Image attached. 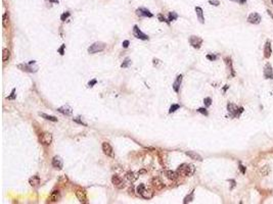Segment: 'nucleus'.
I'll use <instances>...</instances> for the list:
<instances>
[{"instance_id": "1", "label": "nucleus", "mask_w": 273, "mask_h": 204, "mask_svg": "<svg viewBox=\"0 0 273 204\" xmlns=\"http://www.w3.org/2000/svg\"><path fill=\"white\" fill-rule=\"evenodd\" d=\"M177 173L179 174V176H184V177H190L195 174V167L192 164L188 163H182L179 165V167L177 168Z\"/></svg>"}, {"instance_id": "2", "label": "nucleus", "mask_w": 273, "mask_h": 204, "mask_svg": "<svg viewBox=\"0 0 273 204\" xmlns=\"http://www.w3.org/2000/svg\"><path fill=\"white\" fill-rule=\"evenodd\" d=\"M227 111H228V115L231 119L240 117V115L244 112V107H238V106L235 105L234 103L229 102V103L227 104Z\"/></svg>"}, {"instance_id": "3", "label": "nucleus", "mask_w": 273, "mask_h": 204, "mask_svg": "<svg viewBox=\"0 0 273 204\" xmlns=\"http://www.w3.org/2000/svg\"><path fill=\"white\" fill-rule=\"evenodd\" d=\"M137 192H138V194L141 197L146 200L152 199L154 197V195H155V192L150 190V189H146L144 184H139V186L137 187Z\"/></svg>"}, {"instance_id": "4", "label": "nucleus", "mask_w": 273, "mask_h": 204, "mask_svg": "<svg viewBox=\"0 0 273 204\" xmlns=\"http://www.w3.org/2000/svg\"><path fill=\"white\" fill-rule=\"evenodd\" d=\"M104 48H105V44L103 42H95L88 47V53L95 54V53H97V52L103 51Z\"/></svg>"}, {"instance_id": "5", "label": "nucleus", "mask_w": 273, "mask_h": 204, "mask_svg": "<svg viewBox=\"0 0 273 204\" xmlns=\"http://www.w3.org/2000/svg\"><path fill=\"white\" fill-rule=\"evenodd\" d=\"M76 196L78 198V200L81 202V203H86L87 202V193H86L85 189L83 188H76Z\"/></svg>"}, {"instance_id": "6", "label": "nucleus", "mask_w": 273, "mask_h": 204, "mask_svg": "<svg viewBox=\"0 0 273 204\" xmlns=\"http://www.w3.org/2000/svg\"><path fill=\"white\" fill-rule=\"evenodd\" d=\"M39 141L43 145H50L52 142V135L50 133H41L39 136Z\"/></svg>"}, {"instance_id": "7", "label": "nucleus", "mask_w": 273, "mask_h": 204, "mask_svg": "<svg viewBox=\"0 0 273 204\" xmlns=\"http://www.w3.org/2000/svg\"><path fill=\"white\" fill-rule=\"evenodd\" d=\"M133 35H134L136 38L140 39V40H143V41H146L148 40V36L146 35V34H144L143 32L141 31L140 29L138 28V26L135 25L134 27H133Z\"/></svg>"}, {"instance_id": "8", "label": "nucleus", "mask_w": 273, "mask_h": 204, "mask_svg": "<svg viewBox=\"0 0 273 204\" xmlns=\"http://www.w3.org/2000/svg\"><path fill=\"white\" fill-rule=\"evenodd\" d=\"M32 65H33V64H30L29 62H28V63H20V64H18V67L20 68V70H24V72H27V73H36L37 70H38V66L33 67Z\"/></svg>"}, {"instance_id": "9", "label": "nucleus", "mask_w": 273, "mask_h": 204, "mask_svg": "<svg viewBox=\"0 0 273 204\" xmlns=\"http://www.w3.org/2000/svg\"><path fill=\"white\" fill-rule=\"evenodd\" d=\"M189 43H190V45L193 48L199 49L201 44H203V39L197 36H190V38H189Z\"/></svg>"}, {"instance_id": "10", "label": "nucleus", "mask_w": 273, "mask_h": 204, "mask_svg": "<svg viewBox=\"0 0 273 204\" xmlns=\"http://www.w3.org/2000/svg\"><path fill=\"white\" fill-rule=\"evenodd\" d=\"M101 147H102L103 153H104L106 156L114 157V149H113V147L111 146L110 143H108V142H103Z\"/></svg>"}, {"instance_id": "11", "label": "nucleus", "mask_w": 273, "mask_h": 204, "mask_svg": "<svg viewBox=\"0 0 273 204\" xmlns=\"http://www.w3.org/2000/svg\"><path fill=\"white\" fill-rule=\"evenodd\" d=\"M136 14L140 18H152L154 14L150 12L148 9L144 8V7H139L136 9Z\"/></svg>"}, {"instance_id": "12", "label": "nucleus", "mask_w": 273, "mask_h": 204, "mask_svg": "<svg viewBox=\"0 0 273 204\" xmlns=\"http://www.w3.org/2000/svg\"><path fill=\"white\" fill-rule=\"evenodd\" d=\"M248 22L253 25H258L261 22V16L257 12H252L250 16H248Z\"/></svg>"}, {"instance_id": "13", "label": "nucleus", "mask_w": 273, "mask_h": 204, "mask_svg": "<svg viewBox=\"0 0 273 204\" xmlns=\"http://www.w3.org/2000/svg\"><path fill=\"white\" fill-rule=\"evenodd\" d=\"M59 198H61V192L58 190H53L51 192V194L49 195V197H48V201L49 203H55V202H57L58 200H59Z\"/></svg>"}, {"instance_id": "14", "label": "nucleus", "mask_w": 273, "mask_h": 204, "mask_svg": "<svg viewBox=\"0 0 273 204\" xmlns=\"http://www.w3.org/2000/svg\"><path fill=\"white\" fill-rule=\"evenodd\" d=\"M51 163H52V166H53L54 168H56V169H61L63 166V161L61 156H54L53 158H52Z\"/></svg>"}, {"instance_id": "15", "label": "nucleus", "mask_w": 273, "mask_h": 204, "mask_svg": "<svg viewBox=\"0 0 273 204\" xmlns=\"http://www.w3.org/2000/svg\"><path fill=\"white\" fill-rule=\"evenodd\" d=\"M264 77H265V79H269V80L272 79L273 80V68H272V65H271L270 63H266V65H265Z\"/></svg>"}, {"instance_id": "16", "label": "nucleus", "mask_w": 273, "mask_h": 204, "mask_svg": "<svg viewBox=\"0 0 273 204\" xmlns=\"http://www.w3.org/2000/svg\"><path fill=\"white\" fill-rule=\"evenodd\" d=\"M112 183H113V185H114L115 187H117V188H119V189H121V188H123V187H124V182L122 181V179L119 177L118 175L113 176Z\"/></svg>"}, {"instance_id": "17", "label": "nucleus", "mask_w": 273, "mask_h": 204, "mask_svg": "<svg viewBox=\"0 0 273 204\" xmlns=\"http://www.w3.org/2000/svg\"><path fill=\"white\" fill-rule=\"evenodd\" d=\"M152 187L156 189V190H162V189L165 187L164 183L162 182L159 178H152Z\"/></svg>"}, {"instance_id": "18", "label": "nucleus", "mask_w": 273, "mask_h": 204, "mask_svg": "<svg viewBox=\"0 0 273 204\" xmlns=\"http://www.w3.org/2000/svg\"><path fill=\"white\" fill-rule=\"evenodd\" d=\"M181 83H182V75H179V76H177L176 80H175V82L173 83V85H172L173 90H174L176 93L179 92L180 85H181Z\"/></svg>"}, {"instance_id": "19", "label": "nucleus", "mask_w": 273, "mask_h": 204, "mask_svg": "<svg viewBox=\"0 0 273 204\" xmlns=\"http://www.w3.org/2000/svg\"><path fill=\"white\" fill-rule=\"evenodd\" d=\"M29 183L33 188H38V187L40 186V178H39V176L35 175L32 178H30Z\"/></svg>"}, {"instance_id": "20", "label": "nucleus", "mask_w": 273, "mask_h": 204, "mask_svg": "<svg viewBox=\"0 0 273 204\" xmlns=\"http://www.w3.org/2000/svg\"><path fill=\"white\" fill-rule=\"evenodd\" d=\"M57 111L61 112V113H63V115H72V113H73L72 107H70L69 105H63V106H61V107H58Z\"/></svg>"}, {"instance_id": "21", "label": "nucleus", "mask_w": 273, "mask_h": 204, "mask_svg": "<svg viewBox=\"0 0 273 204\" xmlns=\"http://www.w3.org/2000/svg\"><path fill=\"white\" fill-rule=\"evenodd\" d=\"M185 154L187 155L188 157H190L191 159L193 160H197V161H203V157L199 154V153L195 152V151H186Z\"/></svg>"}, {"instance_id": "22", "label": "nucleus", "mask_w": 273, "mask_h": 204, "mask_svg": "<svg viewBox=\"0 0 273 204\" xmlns=\"http://www.w3.org/2000/svg\"><path fill=\"white\" fill-rule=\"evenodd\" d=\"M271 54H272L271 44L269 41H267V42L265 43V46H264V57L265 58H269V57L271 56Z\"/></svg>"}, {"instance_id": "23", "label": "nucleus", "mask_w": 273, "mask_h": 204, "mask_svg": "<svg viewBox=\"0 0 273 204\" xmlns=\"http://www.w3.org/2000/svg\"><path fill=\"white\" fill-rule=\"evenodd\" d=\"M195 12H197V16L199 18V22L201 24H205V18H204V11H203V8L199 6L195 7Z\"/></svg>"}, {"instance_id": "24", "label": "nucleus", "mask_w": 273, "mask_h": 204, "mask_svg": "<svg viewBox=\"0 0 273 204\" xmlns=\"http://www.w3.org/2000/svg\"><path fill=\"white\" fill-rule=\"evenodd\" d=\"M165 176L168 178L169 180H172V181H174V180H176L177 178H178L179 174L177 173V171H165Z\"/></svg>"}, {"instance_id": "25", "label": "nucleus", "mask_w": 273, "mask_h": 204, "mask_svg": "<svg viewBox=\"0 0 273 204\" xmlns=\"http://www.w3.org/2000/svg\"><path fill=\"white\" fill-rule=\"evenodd\" d=\"M2 25L4 28H8L9 26V16H8V12H4L2 16Z\"/></svg>"}, {"instance_id": "26", "label": "nucleus", "mask_w": 273, "mask_h": 204, "mask_svg": "<svg viewBox=\"0 0 273 204\" xmlns=\"http://www.w3.org/2000/svg\"><path fill=\"white\" fill-rule=\"evenodd\" d=\"M39 115H40V117H42L43 119H47V121H53V123H56V121H58L57 117H53V115H45V113H41V112H39Z\"/></svg>"}, {"instance_id": "27", "label": "nucleus", "mask_w": 273, "mask_h": 204, "mask_svg": "<svg viewBox=\"0 0 273 204\" xmlns=\"http://www.w3.org/2000/svg\"><path fill=\"white\" fill-rule=\"evenodd\" d=\"M225 60H226L227 66L229 67V70L231 72V77H234L235 73H234V70H233V66H232V60H231L230 57H226V58H225Z\"/></svg>"}, {"instance_id": "28", "label": "nucleus", "mask_w": 273, "mask_h": 204, "mask_svg": "<svg viewBox=\"0 0 273 204\" xmlns=\"http://www.w3.org/2000/svg\"><path fill=\"white\" fill-rule=\"evenodd\" d=\"M9 56H10V51H9L7 48H3L2 50V60L4 62H6L9 59Z\"/></svg>"}, {"instance_id": "29", "label": "nucleus", "mask_w": 273, "mask_h": 204, "mask_svg": "<svg viewBox=\"0 0 273 204\" xmlns=\"http://www.w3.org/2000/svg\"><path fill=\"white\" fill-rule=\"evenodd\" d=\"M193 195H195V191H191L190 193L188 194V195L186 196L185 198H184L183 203H184V204H187V203H189V202L192 201V200H193Z\"/></svg>"}, {"instance_id": "30", "label": "nucleus", "mask_w": 273, "mask_h": 204, "mask_svg": "<svg viewBox=\"0 0 273 204\" xmlns=\"http://www.w3.org/2000/svg\"><path fill=\"white\" fill-rule=\"evenodd\" d=\"M177 18H178V14L175 12V11H171V12H169V16H168V20L169 22H173V20H176Z\"/></svg>"}, {"instance_id": "31", "label": "nucleus", "mask_w": 273, "mask_h": 204, "mask_svg": "<svg viewBox=\"0 0 273 204\" xmlns=\"http://www.w3.org/2000/svg\"><path fill=\"white\" fill-rule=\"evenodd\" d=\"M180 107H181V105H179V104H172L170 106V108H169V113H173V112L179 109Z\"/></svg>"}, {"instance_id": "32", "label": "nucleus", "mask_w": 273, "mask_h": 204, "mask_svg": "<svg viewBox=\"0 0 273 204\" xmlns=\"http://www.w3.org/2000/svg\"><path fill=\"white\" fill-rule=\"evenodd\" d=\"M127 179L129 180L130 182H134L135 180L137 179V176L134 177V173L133 171H129V173H127Z\"/></svg>"}, {"instance_id": "33", "label": "nucleus", "mask_w": 273, "mask_h": 204, "mask_svg": "<svg viewBox=\"0 0 273 204\" xmlns=\"http://www.w3.org/2000/svg\"><path fill=\"white\" fill-rule=\"evenodd\" d=\"M16 88H14V89L11 90L10 95H9V96H7V97H6V99H8V100H14V99L16 98Z\"/></svg>"}, {"instance_id": "34", "label": "nucleus", "mask_w": 273, "mask_h": 204, "mask_svg": "<svg viewBox=\"0 0 273 204\" xmlns=\"http://www.w3.org/2000/svg\"><path fill=\"white\" fill-rule=\"evenodd\" d=\"M130 63H131V60H130V58H129V57H126L125 60H124L123 63L121 64V67H122V68H127V67L130 65Z\"/></svg>"}, {"instance_id": "35", "label": "nucleus", "mask_w": 273, "mask_h": 204, "mask_svg": "<svg viewBox=\"0 0 273 204\" xmlns=\"http://www.w3.org/2000/svg\"><path fill=\"white\" fill-rule=\"evenodd\" d=\"M269 171H270V168H269L268 165H265L261 168V175L262 176H267L269 174Z\"/></svg>"}, {"instance_id": "36", "label": "nucleus", "mask_w": 273, "mask_h": 204, "mask_svg": "<svg viewBox=\"0 0 273 204\" xmlns=\"http://www.w3.org/2000/svg\"><path fill=\"white\" fill-rule=\"evenodd\" d=\"M204 104L206 107H210V106L212 105V98H211V97H206V98L204 99Z\"/></svg>"}, {"instance_id": "37", "label": "nucleus", "mask_w": 273, "mask_h": 204, "mask_svg": "<svg viewBox=\"0 0 273 204\" xmlns=\"http://www.w3.org/2000/svg\"><path fill=\"white\" fill-rule=\"evenodd\" d=\"M70 16H71V12H69V11H66V12H63V14L61 16V22H66V20L69 18Z\"/></svg>"}, {"instance_id": "38", "label": "nucleus", "mask_w": 273, "mask_h": 204, "mask_svg": "<svg viewBox=\"0 0 273 204\" xmlns=\"http://www.w3.org/2000/svg\"><path fill=\"white\" fill-rule=\"evenodd\" d=\"M80 119V117H75V119H73V121H74L75 123H79V125H82V126H84V127H87V123H85L82 119Z\"/></svg>"}, {"instance_id": "39", "label": "nucleus", "mask_w": 273, "mask_h": 204, "mask_svg": "<svg viewBox=\"0 0 273 204\" xmlns=\"http://www.w3.org/2000/svg\"><path fill=\"white\" fill-rule=\"evenodd\" d=\"M158 18H159L160 22H167L168 25H170V22H169V20H166L165 16H163V14H158Z\"/></svg>"}, {"instance_id": "40", "label": "nucleus", "mask_w": 273, "mask_h": 204, "mask_svg": "<svg viewBox=\"0 0 273 204\" xmlns=\"http://www.w3.org/2000/svg\"><path fill=\"white\" fill-rule=\"evenodd\" d=\"M197 112H199V113H201V115H209V112H208V110L206 109V108H203V107H201V108H199L197 109Z\"/></svg>"}, {"instance_id": "41", "label": "nucleus", "mask_w": 273, "mask_h": 204, "mask_svg": "<svg viewBox=\"0 0 273 204\" xmlns=\"http://www.w3.org/2000/svg\"><path fill=\"white\" fill-rule=\"evenodd\" d=\"M206 57L209 59V60H211V61H214V60H216V59H217V56H216L215 54H207Z\"/></svg>"}, {"instance_id": "42", "label": "nucleus", "mask_w": 273, "mask_h": 204, "mask_svg": "<svg viewBox=\"0 0 273 204\" xmlns=\"http://www.w3.org/2000/svg\"><path fill=\"white\" fill-rule=\"evenodd\" d=\"M65 49H66V45L63 44V45L61 46V47H59V48L57 49V52H58L59 54H61V55H63V54H65Z\"/></svg>"}, {"instance_id": "43", "label": "nucleus", "mask_w": 273, "mask_h": 204, "mask_svg": "<svg viewBox=\"0 0 273 204\" xmlns=\"http://www.w3.org/2000/svg\"><path fill=\"white\" fill-rule=\"evenodd\" d=\"M209 3L211 5H214V6H218L220 4L219 0H209Z\"/></svg>"}, {"instance_id": "44", "label": "nucleus", "mask_w": 273, "mask_h": 204, "mask_svg": "<svg viewBox=\"0 0 273 204\" xmlns=\"http://www.w3.org/2000/svg\"><path fill=\"white\" fill-rule=\"evenodd\" d=\"M96 84H97V80L96 79H93V80L89 81V83H88V87H93V86L96 85Z\"/></svg>"}, {"instance_id": "45", "label": "nucleus", "mask_w": 273, "mask_h": 204, "mask_svg": "<svg viewBox=\"0 0 273 204\" xmlns=\"http://www.w3.org/2000/svg\"><path fill=\"white\" fill-rule=\"evenodd\" d=\"M122 45H123V47H124V48H128V47H129V45H130L129 40H125V41H123V43H122Z\"/></svg>"}, {"instance_id": "46", "label": "nucleus", "mask_w": 273, "mask_h": 204, "mask_svg": "<svg viewBox=\"0 0 273 204\" xmlns=\"http://www.w3.org/2000/svg\"><path fill=\"white\" fill-rule=\"evenodd\" d=\"M240 171H242V174H244V175L246 174V166L242 165L240 162Z\"/></svg>"}, {"instance_id": "47", "label": "nucleus", "mask_w": 273, "mask_h": 204, "mask_svg": "<svg viewBox=\"0 0 273 204\" xmlns=\"http://www.w3.org/2000/svg\"><path fill=\"white\" fill-rule=\"evenodd\" d=\"M228 182H229V183H231V187H230V189H233V188H234V187H235V184H236V183H235L234 180H233V179H232V180H228Z\"/></svg>"}, {"instance_id": "48", "label": "nucleus", "mask_w": 273, "mask_h": 204, "mask_svg": "<svg viewBox=\"0 0 273 204\" xmlns=\"http://www.w3.org/2000/svg\"><path fill=\"white\" fill-rule=\"evenodd\" d=\"M49 1L51 3H58V1H59V0H49Z\"/></svg>"}, {"instance_id": "49", "label": "nucleus", "mask_w": 273, "mask_h": 204, "mask_svg": "<svg viewBox=\"0 0 273 204\" xmlns=\"http://www.w3.org/2000/svg\"><path fill=\"white\" fill-rule=\"evenodd\" d=\"M228 88H229V86H227V85L225 86V87H224V89H223V92H226V90L228 89Z\"/></svg>"}, {"instance_id": "50", "label": "nucleus", "mask_w": 273, "mask_h": 204, "mask_svg": "<svg viewBox=\"0 0 273 204\" xmlns=\"http://www.w3.org/2000/svg\"><path fill=\"white\" fill-rule=\"evenodd\" d=\"M246 1V0H240V4H244Z\"/></svg>"}, {"instance_id": "51", "label": "nucleus", "mask_w": 273, "mask_h": 204, "mask_svg": "<svg viewBox=\"0 0 273 204\" xmlns=\"http://www.w3.org/2000/svg\"><path fill=\"white\" fill-rule=\"evenodd\" d=\"M267 12H268V14H269V16H271V18H273V14H271V11H269V10H267Z\"/></svg>"}, {"instance_id": "52", "label": "nucleus", "mask_w": 273, "mask_h": 204, "mask_svg": "<svg viewBox=\"0 0 273 204\" xmlns=\"http://www.w3.org/2000/svg\"><path fill=\"white\" fill-rule=\"evenodd\" d=\"M232 1H240V0H232Z\"/></svg>"}, {"instance_id": "53", "label": "nucleus", "mask_w": 273, "mask_h": 204, "mask_svg": "<svg viewBox=\"0 0 273 204\" xmlns=\"http://www.w3.org/2000/svg\"><path fill=\"white\" fill-rule=\"evenodd\" d=\"M271 2H272V3H273V0H271Z\"/></svg>"}]
</instances>
